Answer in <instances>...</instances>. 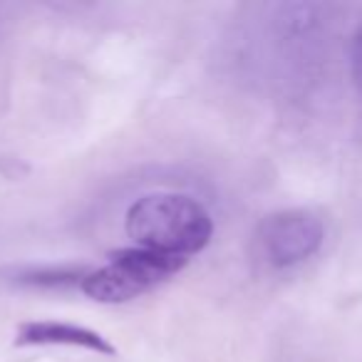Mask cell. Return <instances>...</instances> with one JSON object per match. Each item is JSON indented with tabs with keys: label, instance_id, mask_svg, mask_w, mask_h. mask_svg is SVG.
<instances>
[{
	"label": "cell",
	"instance_id": "cell-4",
	"mask_svg": "<svg viewBox=\"0 0 362 362\" xmlns=\"http://www.w3.org/2000/svg\"><path fill=\"white\" fill-rule=\"evenodd\" d=\"M16 345H67V347H82V350H90L107 357L117 355V347L97 330L72 325V322H55V320L23 322L16 332Z\"/></svg>",
	"mask_w": 362,
	"mask_h": 362
},
{
	"label": "cell",
	"instance_id": "cell-2",
	"mask_svg": "<svg viewBox=\"0 0 362 362\" xmlns=\"http://www.w3.org/2000/svg\"><path fill=\"white\" fill-rule=\"evenodd\" d=\"M189 258L166 256V253L146 251V248H119L110 256V263L90 271L82 281V293L97 303L117 305L134 300L149 293L166 278L176 276L187 266Z\"/></svg>",
	"mask_w": 362,
	"mask_h": 362
},
{
	"label": "cell",
	"instance_id": "cell-5",
	"mask_svg": "<svg viewBox=\"0 0 362 362\" xmlns=\"http://www.w3.org/2000/svg\"><path fill=\"white\" fill-rule=\"evenodd\" d=\"M87 273H90L87 268H37V271H18L16 283L33 288H62L72 283L82 286Z\"/></svg>",
	"mask_w": 362,
	"mask_h": 362
},
{
	"label": "cell",
	"instance_id": "cell-3",
	"mask_svg": "<svg viewBox=\"0 0 362 362\" xmlns=\"http://www.w3.org/2000/svg\"><path fill=\"white\" fill-rule=\"evenodd\" d=\"M325 228L315 214L305 209H288L263 218L258 243L266 261L276 268H291L308 261L322 246Z\"/></svg>",
	"mask_w": 362,
	"mask_h": 362
},
{
	"label": "cell",
	"instance_id": "cell-1",
	"mask_svg": "<svg viewBox=\"0 0 362 362\" xmlns=\"http://www.w3.org/2000/svg\"><path fill=\"white\" fill-rule=\"evenodd\" d=\"M124 228L139 248L187 258L209 246L214 221L192 197L149 194L129 206Z\"/></svg>",
	"mask_w": 362,
	"mask_h": 362
},
{
	"label": "cell",
	"instance_id": "cell-6",
	"mask_svg": "<svg viewBox=\"0 0 362 362\" xmlns=\"http://www.w3.org/2000/svg\"><path fill=\"white\" fill-rule=\"evenodd\" d=\"M352 72H355L357 85L362 87V30L357 33L355 45H352Z\"/></svg>",
	"mask_w": 362,
	"mask_h": 362
}]
</instances>
